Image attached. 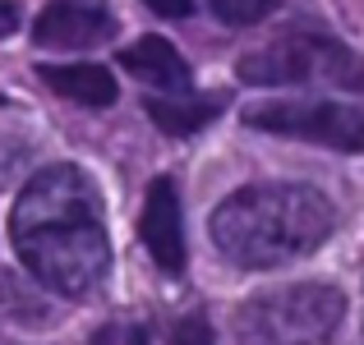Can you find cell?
Wrapping results in <instances>:
<instances>
[{
  "label": "cell",
  "instance_id": "1",
  "mask_svg": "<svg viewBox=\"0 0 364 345\" xmlns=\"http://www.w3.org/2000/svg\"><path fill=\"white\" fill-rule=\"evenodd\" d=\"M9 239L28 276L65 300H88L107 281L111 239L102 198L79 166L60 161L28 180L9 212Z\"/></svg>",
  "mask_w": 364,
  "mask_h": 345
},
{
  "label": "cell",
  "instance_id": "2",
  "mask_svg": "<svg viewBox=\"0 0 364 345\" xmlns=\"http://www.w3.org/2000/svg\"><path fill=\"white\" fill-rule=\"evenodd\" d=\"M213 244L245 272H272L318 253L337 230L332 198L314 185H245L213 212Z\"/></svg>",
  "mask_w": 364,
  "mask_h": 345
},
{
  "label": "cell",
  "instance_id": "3",
  "mask_svg": "<svg viewBox=\"0 0 364 345\" xmlns=\"http://www.w3.org/2000/svg\"><path fill=\"white\" fill-rule=\"evenodd\" d=\"M235 79L254 88H300V83H328V88H364V60L328 28L295 23L277 33L267 46L245 51L235 60Z\"/></svg>",
  "mask_w": 364,
  "mask_h": 345
},
{
  "label": "cell",
  "instance_id": "4",
  "mask_svg": "<svg viewBox=\"0 0 364 345\" xmlns=\"http://www.w3.org/2000/svg\"><path fill=\"white\" fill-rule=\"evenodd\" d=\"M346 318V295L323 281H295L254 295L235 313L245 345H328Z\"/></svg>",
  "mask_w": 364,
  "mask_h": 345
},
{
  "label": "cell",
  "instance_id": "5",
  "mask_svg": "<svg viewBox=\"0 0 364 345\" xmlns=\"http://www.w3.org/2000/svg\"><path fill=\"white\" fill-rule=\"evenodd\" d=\"M245 129L272 138H300L332 152H364V111L332 97H267L245 106Z\"/></svg>",
  "mask_w": 364,
  "mask_h": 345
},
{
  "label": "cell",
  "instance_id": "6",
  "mask_svg": "<svg viewBox=\"0 0 364 345\" xmlns=\"http://www.w3.org/2000/svg\"><path fill=\"white\" fill-rule=\"evenodd\" d=\"M116 37V14L107 0H46L33 18V42L51 51H88Z\"/></svg>",
  "mask_w": 364,
  "mask_h": 345
},
{
  "label": "cell",
  "instance_id": "7",
  "mask_svg": "<svg viewBox=\"0 0 364 345\" xmlns=\"http://www.w3.org/2000/svg\"><path fill=\"white\" fill-rule=\"evenodd\" d=\"M139 235H143V248L152 253V263H157L166 276L185 272V263H189L185 217H180V194H176V180L171 175H157L148 185V203H143V217H139Z\"/></svg>",
  "mask_w": 364,
  "mask_h": 345
},
{
  "label": "cell",
  "instance_id": "8",
  "mask_svg": "<svg viewBox=\"0 0 364 345\" xmlns=\"http://www.w3.org/2000/svg\"><path fill=\"white\" fill-rule=\"evenodd\" d=\"M120 65L134 74L139 83H148V88H157L161 97H180V92H194L189 83H194V74H189L185 55L176 51V46L166 42V37H139L134 46H124L120 51Z\"/></svg>",
  "mask_w": 364,
  "mask_h": 345
},
{
  "label": "cell",
  "instance_id": "9",
  "mask_svg": "<svg viewBox=\"0 0 364 345\" xmlns=\"http://www.w3.org/2000/svg\"><path fill=\"white\" fill-rule=\"evenodd\" d=\"M231 106V92H180V97H148L143 111L171 138H189L203 124H213L217 115Z\"/></svg>",
  "mask_w": 364,
  "mask_h": 345
},
{
  "label": "cell",
  "instance_id": "10",
  "mask_svg": "<svg viewBox=\"0 0 364 345\" xmlns=\"http://www.w3.org/2000/svg\"><path fill=\"white\" fill-rule=\"evenodd\" d=\"M37 79L65 102H79V106H111L116 102V79L102 65H37Z\"/></svg>",
  "mask_w": 364,
  "mask_h": 345
},
{
  "label": "cell",
  "instance_id": "11",
  "mask_svg": "<svg viewBox=\"0 0 364 345\" xmlns=\"http://www.w3.org/2000/svg\"><path fill=\"white\" fill-rule=\"evenodd\" d=\"M46 322H51V309H46L42 300H33L9 272H0V332H9V327H46Z\"/></svg>",
  "mask_w": 364,
  "mask_h": 345
},
{
  "label": "cell",
  "instance_id": "12",
  "mask_svg": "<svg viewBox=\"0 0 364 345\" xmlns=\"http://www.w3.org/2000/svg\"><path fill=\"white\" fill-rule=\"evenodd\" d=\"M208 9L231 28H249V23H263L267 14H277L282 0H208Z\"/></svg>",
  "mask_w": 364,
  "mask_h": 345
},
{
  "label": "cell",
  "instance_id": "13",
  "mask_svg": "<svg viewBox=\"0 0 364 345\" xmlns=\"http://www.w3.org/2000/svg\"><path fill=\"white\" fill-rule=\"evenodd\" d=\"M88 345H148V332L129 318H116V322H102Z\"/></svg>",
  "mask_w": 364,
  "mask_h": 345
},
{
  "label": "cell",
  "instance_id": "14",
  "mask_svg": "<svg viewBox=\"0 0 364 345\" xmlns=\"http://www.w3.org/2000/svg\"><path fill=\"white\" fill-rule=\"evenodd\" d=\"M171 345H217L213 322H208L203 313H185V318L171 327Z\"/></svg>",
  "mask_w": 364,
  "mask_h": 345
},
{
  "label": "cell",
  "instance_id": "15",
  "mask_svg": "<svg viewBox=\"0 0 364 345\" xmlns=\"http://www.w3.org/2000/svg\"><path fill=\"white\" fill-rule=\"evenodd\" d=\"M143 5H148L152 14H161V18H189L194 0H143Z\"/></svg>",
  "mask_w": 364,
  "mask_h": 345
},
{
  "label": "cell",
  "instance_id": "16",
  "mask_svg": "<svg viewBox=\"0 0 364 345\" xmlns=\"http://www.w3.org/2000/svg\"><path fill=\"white\" fill-rule=\"evenodd\" d=\"M18 28V5L14 0H0V37H9Z\"/></svg>",
  "mask_w": 364,
  "mask_h": 345
}]
</instances>
